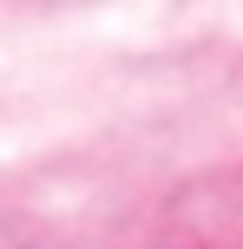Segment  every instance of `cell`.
<instances>
[]
</instances>
